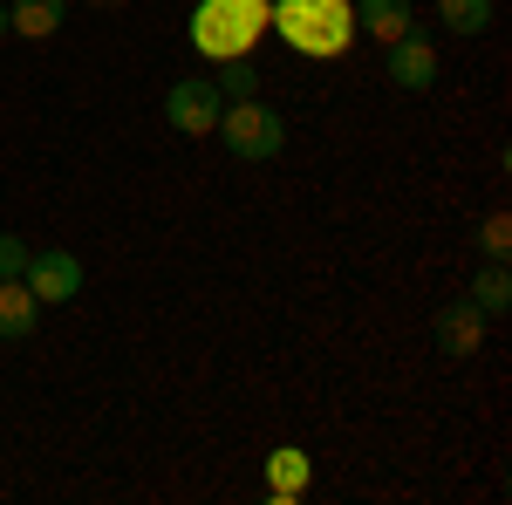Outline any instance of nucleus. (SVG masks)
I'll return each instance as SVG.
<instances>
[{"label": "nucleus", "instance_id": "nucleus-1", "mask_svg": "<svg viewBox=\"0 0 512 505\" xmlns=\"http://www.w3.org/2000/svg\"><path fill=\"white\" fill-rule=\"evenodd\" d=\"M267 35H280L308 62H335L355 48V0H274Z\"/></svg>", "mask_w": 512, "mask_h": 505}, {"label": "nucleus", "instance_id": "nucleus-2", "mask_svg": "<svg viewBox=\"0 0 512 505\" xmlns=\"http://www.w3.org/2000/svg\"><path fill=\"white\" fill-rule=\"evenodd\" d=\"M267 14H274V0H198L185 21V41L205 62H233L267 41Z\"/></svg>", "mask_w": 512, "mask_h": 505}, {"label": "nucleus", "instance_id": "nucleus-3", "mask_svg": "<svg viewBox=\"0 0 512 505\" xmlns=\"http://www.w3.org/2000/svg\"><path fill=\"white\" fill-rule=\"evenodd\" d=\"M239 164H267V157L287 151V117H280L274 103H260V96H246V103H226L219 110V130H212Z\"/></svg>", "mask_w": 512, "mask_h": 505}, {"label": "nucleus", "instance_id": "nucleus-4", "mask_svg": "<svg viewBox=\"0 0 512 505\" xmlns=\"http://www.w3.org/2000/svg\"><path fill=\"white\" fill-rule=\"evenodd\" d=\"M219 110H226V96H219L212 76H185V82L164 89V123H171L178 137H212V130H219Z\"/></svg>", "mask_w": 512, "mask_h": 505}, {"label": "nucleus", "instance_id": "nucleus-5", "mask_svg": "<svg viewBox=\"0 0 512 505\" xmlns=\"http://www.w3.org/2000/svg\"><path fill=\"white\" fill-rule=\"evenodd\" d=\"M28 294H35L41 308H69L82 294V260L69 253V246H41V253H28Z\"/></svg>", "mask_w": 512, "mask_h": 505}, {"label": "nucleus", "instance_id": "nucleus-6", "mask_svg": "<svg viewBox=\"0 0 512 505\" xmlns=\"http://www.w3.org/2000/svg\"><path fill=\"white\" fill-rule=\"evenodd\" d=\"M431 335H437V349L451 355V362H465V355L485 349V314L472 308V301H444L431 321Z\"/></svg>", "mask_w": 512, "mask_h": 505}, {"label": "nucleus", "instance_id": "nucleus-7", "mask_svg": "<svg viewBox=\"0 0 512 505\" xmlns=\"http://www.w3.org/2000/svg\"><path fill=\"white\" fill-rule=\"evenodd\" d=\"M383 76H390L396 89H410V96H424V89L437 82V48L410 28L403 41H390V69H383Z\"/></svg>", "mask_w": 512, "mask_h": 505}, {"label": "nucleus", "instance_id": "nucleus-8", "mask_svg": "<svg viewBox=\"0 0 512 505\" xmlns=\"http://www.w3.org/2000/svg\"><path fill=\"white\" fill-rule=\"evenodd\" d=\"M308 478H315V465H308V451H301V444L267 451V499H274V505H294L301 492H308Z\"/></svg>", "mask_w": 512, "mask_h": 505}, {"label": "nucleus", "instance_id": "nucleus-9", "mask_svg": "<svg viewBox=\"0 0 512 505\" xmlns=\"http://www.w3.org/2000/svg\"><path fill=\"white\" fill-rule=\"evenodd\" d=\"M417 28V14H410V0H355V35H369V41H403Z\"/></svg>", "mask_w": 512, "mask_h": 505}, {"label": "nucleus", "instance_id": "nucleus-10", "mask_svg": "<svg viewBox=\"0 0 512 505\" xmlns=\"http://www.w3.org/2000/svg\"><path fill=\"white\" fill-rule=\"evenodd\" d=\"M35 321H41V301L28 294V280H0V342H35Z\"/></svg>", "mask_w": 512, "mask_h": 505}, {"label": "nucleus", "instance_id": "nucleus-11", "mask_svg": "<svg viewBox=\"0 0 512 505\" xmlns=\"http://www.w3.org/2000/svg\"><path fill=\"white\" fill-rule=\"evenodd\" d=\"M62 14H69V0H14L7 7V28L28 35V41H48V35H62Z\"/></svg>", "mask_w": 512, "mask_h": 505}, {"label": "nucleus", "instance_id": "nucleus-12", "mask_svg": "<svg viewBox=\"0 0 512 505\" xmlns=\"http://www.w3.org/2000/svg\"><path fill=\"white\" fill-rule=\"evenodd\" d=\"M465 301H472V308L485 314V321H492V314H506V308H512V280H506V260H485V267L472 273V294H465Z\"/></svg>", "mask_w": 512, "mask_h": 505}, {"label": "nucleus", "instance_id": "nucleus-13", "mask_svg": "<svg viewBox=\"0 0 512 505\" xmlns=\"http://www.w3.org/2000/svg\"><path fill=\"white\" fill-rule=\"evenodd\" d=\"M212 69H219V96H226V103H246V96H260V62H253V55H233V62H212Z\"/></svg>", "mask_w": 512, "mask_h": 505}, {"label": "nucleus", "instance_id": "nucleus-14", "mask_svg": "<svg viewBox=\"0 0 512 505\" xmlns=\"http://www.w3.org/2000/svg\"><path fill=\"white\" fill-rule=\"evenodd\" d=\"M437 21L451 35H485L492 28V0H437Z\"/></svg>", "mask_w": 512, "mask_h": 505}, {"label": "nucleus", "instance_id": "nucleus-15", "mask_svg": "<svg viewBox=\"0 0 512 505\" xmlns=\"http://www.w3.org/2000/svg\"><path fill=\"white\" fill-rule=\"evenodd\" d=\"M478 246H485V260H506L512 253V219L506 212H492V219L478 226Z\"/></svg>", "mask_w": 512, "mask_h": 505}, {"label": "nucleus", "instance_id": "nucleus-16", "mask_svg": "<svg viewBox=\"0 0 512 505\" xmlns=\"http://www.w3.org/2000/svg\"><path fill=\"white\" fill-rule=\"evenodd\" d=\"M28 253H35V246L21 233H0V280H21V273H28Z\"/></svg>", "mask_w": 512, "mask_h": 505}, {"label": "nucleus", "instance_id": "nucleus-17", "mask_svg": "<svg viewBox=\"0 0 512 505\" xmlns=\"http://www.w3.org/2000/svg\"><path fill=\"white\" fill-rule=\"evenodd\" d=\"M7 35H14V28H7V0H0V41H7Z\"/></svg>", "mask_w": 512, "mask_h": 505}]
</instances>
